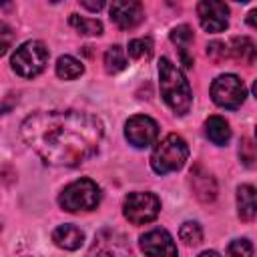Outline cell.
Masks as SVG:
<instances>
[{
	"label": "cell",
	"instance_id": "4fadbf2b",
	"mask_svg": "<svg viewBox=\"0 0 257 257\" xmlns=\"http://www.w3.org/2000/svg\"><path fill=\"white\" fill-rule=\"evenodd\" d=\"M189 183H191V189L195 193V197L201 201V203H213L217 199V183L213 179V175L203 167V165H193L191 169V175H189Z\"/></svg>",
	"mask_w": 257,
	"mask_h": 257
},
{
	"label": "cell",
	"instance_id": "9a60e30c",
	"mask_svg": "<svg viewBox=\"0 0 257 257\" xmlns=\"http://www.w3.org/2000/svg\"><path fill=\"white\" fill-rule=\"evenodd\" d=\"M52 241L56 247H60L64 251H76L84 243V233L78 227L64 223L52 231Z\"/></svg>",
	"mask_w": 257,
	"mask_h": 257
},
{
	"label": "cell",
	"instance_id": "30bf717a",
	"mask_svg": "<svg viewBox=\"0 0 257 257\" xmlns=\"http://www.w3.org/2000/svg\"><path fill=\"white\" fill-rule=\"evenodd\" d=\"M141 251L147 257H179L175 239L167 229H151L139 239Z\"/></svg>",
	"mask_w": 257,
	"mask_h": 257
},
{
	"label": "cell",
	"instance_id": "cb8c5ba5",
	"mask_svg": "<svg viewBox=\"0 0 257 257\" xmlns=\"http://www.w3.org/2000/svg\"><path fill=\"white\" fill-rule=\"evenodd\" d=\"M229 257H253V245L249 239H235L227 247Z\"/></svg>",
	"mask_w": 257,
	"mask_h": 257
},
{
	"label": "cell",
	"instance_id": "5bb4252c",
	"mask_svg": "<svg viewBox=\"0 0 257 257\" xmlns=\"http://www.w3.org/2000/svg\"><path fill=\"white\" fill-rule=\"evenodd\" d=\"M193 30L189 24H181V26H175L171 30V42L177 46L179 50V58L181 62L185 64V68H191L193 66Z\"/></svg>",
	"mask_w": 257,
	"mask_h": 257
},
{
	"label": "cell",
	"instance_id": "ba28073f",
	"mask_svg": "<svg viewBox=\"0 0 257 257\" xmlns=\"http://www.w3.org/2000/svg\"><path fill=\"white\" fill-rule=\"evenodd\" d=\"M131 247L122 233L112 229H102L94 235V241L86 253V257H126Z\"/></svg>",
	"mask_w": 257,
	"mask_h": 257
},
{
	"label": "cell",
	"instance_id": "5b68a950",
	"mask_svg": "<svg viewBox=\"0 0 257 257\" xmlns=\"http://www.w3.org/2000/svg\"><path fill=\"white\" fill-rule=\"evenodd\" d=\"M48 48L40 40H28L16 48V52L10 58L12 70L22 78H34L38 76L46 64H48Z\"/></svg>",
	"mask_w": 257,
	"mask_h": 257
},
{
	"label": "cell",
	"instance_id": "83f0119b",
	"mask_svg": "<svg viewBox=\"0 0 257 257\" xmlns=\"http://www.w3.org/2000/svg\"><path fill=\"white\" fill-rule=\"evenodd\" d=\"M80 6H82V8H86V10L96 12V10H100V8L104 6V2H86V0H82V2H80Z\"/></svg>",
	"mask_w": 257,
	"mask_h": 257
},
{
	"label": "cell",
	"instance_id": "277c9868",
	"mask_svg": "<svg viewBox=\"0 0 257 257\" xmlns=\"http://www.w3.org/2000/svg\"><path fill=\"white\" fill-rule=\"evenodd\" d=\"M100 203V189L90 179H78L66 185L58 197V205L66 213L92 211Z\"/></svg>",
	"mask_w": 257,
	"mask_h": 257
},
{
	"label": "cell",
	"instance_id": "2e32d148",
	"mask_svg": "<svg viewBox=\"0 0 257 257\" xmlns=\"http://www.w3.org/2000/svg\"><path fill=\"white\" fill-rule=\"evenodd\" d=\"M227 52H229V58H233V60H237V62H241L245 66H251L255 62V44L247 36L233 38L227 44Z\"/></svg>",
	"mask_w": 257,
	"mask_h": 257
},
{
	"label": "cell",
	"instance_id": "d6986e66",
	"mask_svg": "<svg viewBox=\"0 0 257 257\" xmlns=\"http://www.w3.org/2000/svg\"><path fill=\"white\" fill-rule=\"evenodd\" d=\"M82 72H84V66H82V62L76 60L74 56L64 54V56H60V58L56 60V76L62 78V80H74V78H78Z\"/></svg>",
	"mask_w": 257,
	"mask_h": 257
},
{
	"label": "cell",
	"instance_id": "4316f807",
	"mask_svg": "<svg viewBox=\"0 0 257 257\" xmlns=\"http://www.w3.org/2000/svg\"><path fill=\"white\" fill-rule=\"evenodd\" d=\"M12 30H10V26L8 24H4V22H0V56L10 48V44H12Z\"/></svg>",
	"mask_w": 257,
	"mask_h": 257
},
{
	"label": "cell",
	"instance_id": "3957f363",
	"mask_svg": "<svg viewBox=\"0 0 257 257\" xmlns=\"http://www.w3.org/2000/svg\"><path fill=\"white\" fill-rule=\"evenodd\" d=\"M189 159V147L183 137L179 135H167L151 153V167L157 175L175 173L185 167Z\"/></svg>",
	"mask_w": 257,
	"mask_h": 257
},
{
	"label": "cell",
	"instance_id": "e0dca14e",
	"mask_svg": "<svg viewBox=\"0 0 257 257\" xmlns=\"http://www.w3.org/2000/svg\"><path fill=\"white\" fill-rule=\"evenodd\" d=\"M255 189L253 185H239L237 187V213L241 221H253L255 219Z\"/></svg>",
	"mask_w": 257,
	"mask_h": 257
},
{
	"label": "cell",
	"instance_id": "ffe728a7",
	"mask_svg": "<svg viewBox=\"0 0 257 257\" xmlns=\"http://www.w3.org/2000/svg\"><path fill=\"white\" fill-rule=\"evenodd\" d=\"M102 62H104V70H106L108 74H116V72L124 70V68H126V54H124V48L118 46V44L108 46L106 52H104Z\"/></svg>",
	"mask_w": 257,
	"mask_h": 257
},
{
	"label": "cell",
	"instance_id": "7c38bea8",
	"mask_svg": "<svg viewBox=\"0 0 257 257\" xmlns=\"http://www.w3.org/2000/svg\"><path fill=\"white\" fill-rule=\"evenodd\" d=\"M108 12H110V20L120 30L137 28L145 20V8L137 0H116L110 4Z\"/></svg>",
	"mask_w": 257,
	"mask_h": 257
},
{
	"label": "cell",
	"instance_id": "9c48e42d",
	"mask_svg": "<svg viewBox=\"0 0 257 257\" xmlns=\"http://www.w3.org/2000/svg\"><path fill=\"white\" fill-rule=\"evenodd\" d=\"M159 137V124L147 114H135L124 124V139L135 149L151 147Z\"/></svg>",
	"mask_w": 257,
	"mask_h": 257
},
{
	"label": "cell",
	"instance_id": "8fae6325",
	"mask_svg": "<svg viewBox=\"0 0 257 257\" xmlns=\"http://www.w3.org/2000/svg\"><path fill=\"white\" fill-rule=\"evenodd\" d=\"M197 16L207 32H223L229 26V8L225 2L217 0H203L197 4Z\"/></svg>",
	"mask_w": 257,
	"mask_h": 257
},
{
	"label": "cell",
	"instance_id": "d4e9b609",
	"mask_svg": "<svg viewBox=\"0 0 257 257\" xmlns=\"http://www.w3.org/2000/svg\"><path fill=\"white\" fill-rule=\"evenodd\" d=\"M207 54H209V58H211L213 62H217V64L229 58L227 44L221 42V40H213V42H209V44H207Z\"/></svg>",
	"mask_w": 257,
	"mask_h": 257
},
{
	"label": "cell",
	"instance_id": "44dd1931",
	"mask_svg": "<svg viewBox=\"0 0 257 257\" xmlns=\"http://www.w3.org/2000/svg\"><path fill=\"white\" fill-rule=\"evenodd\" d=\"M68 22H70L72 28H76L84 36H98V34H102V22L96 20V18H84V16H78V14H70Z\"/></svg>",
	"mask_w": 257,
	"mask_h": 257
},
{
	"label": "cell",
	"instance_id": "7a4b0ae2",
	"mask_svg": "<svg viewBox=\"0 0 257 257\" xmlns=\"http://www.w3.org/2000/svg\"><path fill=\"white\" fill-rule=\"evenodd\" d=\"M159 84H161V96L169 104V108L175 114L185 116L191 110L193 92L183 72L169 58L159 60Z\"/></svg>",
	"mask_w": 257,
	"mask_h": 257
},
{
	"label": "cell",
	"instance_id": "603a6c76",
	"mask_svg": "<svg viewBox=\"0 0 257 257\" xmlns=\"http://www.w3.org/2000/svg\"><path fill=\"white\" fill-rule=\"evenodd\" d=\"M179 237H181V241L185 245L195 247V245H199L203 241V229H201V225L197 221H185L181 225V229H179Z\"/></svg>",
	"mask_w": 257,
	"mask_h": 257
},
{
	"label": "cell",
	"instance_id": "52a82bcc",
	"mask_svg": "<svg viewBox=\"0 0 257 257\" xmlns=\"http://www.w3.org/2000/svg\"><path fill=\"white\" fill-rule=\"evenodd\" d=\"M245 96H247V88L243 80L235 74H221L211 84V98L217 106L235 110L245 102Z\"/></svg>",
	"mask_w": 257,
	"mask_h": 257
},
{
	"label": "cell",
	"instance_id": "ac0fdd59",
	"mask_svg": "<svg viewBox=\"0 0 257 257\" xmlns=\"http://www.w3.org/2000/svg\"><path fill=\"white\" fill-rule=\"evenodd\" d=\"M205 135L207 139L213 143V145H227L229 139H231V128H229V122L223 118V116H209L205 120Z\"/></svg>",
	"mask_w": 257,
	"mask_h": 257
},
{
	"label": "cell",
	"instance_id": "8992f818",
	"mask_svg": "<svg viewBox=\"0 0 257 257\" xmlns=\"http://www.w3.org/2000/svg\"><path fill=\"white\" fill-rule=\"evenodd\" d=\"M161 213V201L153 193H128L122 201V215L133 225H145L157 219Z\"/></svg>",
	"mask_w": 257,
	"mask_h": 257
},
{
	"label": "cell",
	"instance_id": "f1b7e54d",
	"mask_svg": "<svg viewBox=\"0 0 257 257\" xmlns=\"http://www.w3.org/2000/svg\"><path fill=\"white\" fill-rule=\"evenodd\" d=\"M199 257H219V253L217 251H203Z\"/></svg>",
	"mask_w": 257,
	"mask_h": 257
},
{
	"label": "cell",
	"instance_id": "f546056e",
	"mask_svg": "<svg viewBox=\"0 0 257 257\" xmlns=\"http://www.w3.org/2000/svg\"><path fill=\"white\" fill-rule=\"evenodd\" d=\"M253 16H255V10H251V12H249V24H251V26H255V20H253Z\"/></svg>",
	"mask_w": 257,
	"mask_h": 257
},
{
	"label": "cell",
	"instance_id": "7402d4cb",
	"mask_svg": "<svg viewBox=\"0 0 257 257\" xmlns=\"http://www.w3.org/2000/svg\"><path fill=\"white\" fill-rule=\"evenodd\" d=\"M126 52H128V56L135 58V60H149V58L153 56V40H151L149 36H145V38H135V40L128 42Z\"/></svg>",
	"mask_w": 257,
	"mask_h": 257
},
{
	"label": "cell",
	"instance_id": "6da1fadb",
	"mask_svg": "<svg viewBox=\"0 0 257 257\" xmlns=\"http://www.w3.org/2000/svg\"><path fill=\"white\" fill-rule=\"evenodd\" d=\"M102 122L80 110H38L20 124L22 141L52 167H76L96 155Z\"/></svg>",
	"mask_w": 257,
	"mask_h": 257
},
{
	"label": "cell",
	"instance_id": "484cf974",
	"mask_svg": "<svg viewBox=\"0 0 257 257\" xmlns=\"http://www.w3.org/2000/svg\"><path fill=\"white\" fill-rule=\"evenodd\" d=\"M239 157L245 163V167H251L253 165V161H255V147H253L251 139H243L241 141V145H239Z\"/></svg>",
	"mask_w": 257,
	"mask_h": 257
}]
</instances>
